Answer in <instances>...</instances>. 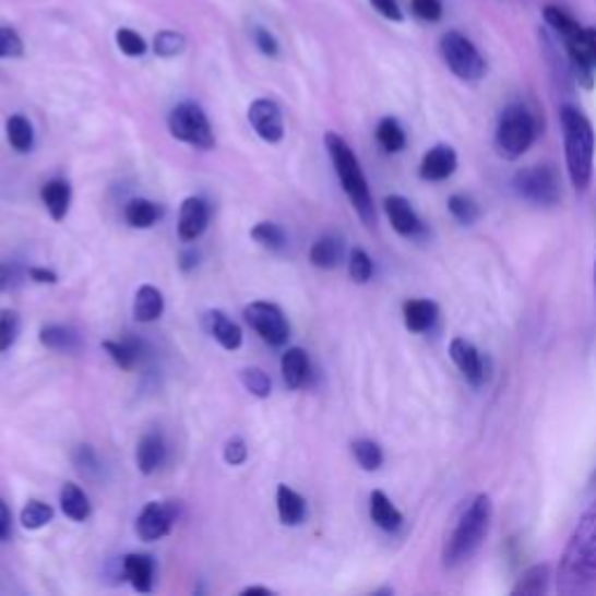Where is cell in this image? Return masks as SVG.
Listing matches in <instances>:
<instances>
[{
    "instance_id": "16",
    "label": "cell",
    "mask_w": 596,
    "mask_h": 596,
    "mask_svg": "<svg viewBox=\"0 0 596 596\" xmlns=\"http://www.w3.org/2000/svg\"><path fill=\"white\" fill-rule=\"evenodd\" d=\"M166 441L162 433L150 431L143 438H140V443L135 448V466L138 470L143 473V476H152V473L159 470L166 462Z\"/></svg>"
},
{
    "instance_id": "21",
    "label": "cell",
    "mask_w": 596,
    "mask_h": 596,
    "mask_svg": "<svg viewBox=\"0 0 596 596\" xmlns=\"http://www.w3.org/2000/svg\"><path fill=\"white\" fill-rule=\"evenodd\" d=\"M279 371H283V380L291 392L301 390L310 376V359H308L306 349L289 347L287 353L283 355V361H279Z\"/></svg>"
},
{
    "instance_id": "35",
    "label": "cell",
    "mask_w": 596,
    "mask_h": 596,
    "mask_svg": "<svg viewBox=\"0 0 596 596\" xmlns=\"http://www.w3.org/2000/svg\"><path fill=\"white\" fill-rule=\"evenodd\" d=\"M543 20H546V24L550 28H555L559 35H562L564 40H571L575 38L577 33H581V24H577L571 14H567L562 8H555V5H546L543 8Z\"/></svg>"
},
{
    "instance_id": "54",
    "label": "cell",
    "mask_w": 596,
    "mask_h": 596,
    "mask_svg": "<svg viewBox=\"0 0 596 596\" xmlns=\"http://www.w3.org/2000/svg\"><path fill=\"white\" fill-rule=\"evenodd\" d=\"M594 291H596V259H594Z\"/></svg>"
},
{
    "instance_id": "50",
    "label": "cell",
    "mask_w": 596,
    "mask_h": 596,
    "mask_svg": "<svg viewBox=\"0 0 596 596\" xmlns=\"http://www.w3.org/2000/svg\"><path fill=\"white\" fill-rule=\"evenodd\" d=\"M28 277L33 279V283H38V285H57L59 283V275L55 271L40 269V266L28 269Z\"/></svg>"
},
{
    "instance_id": "3",
    "label": "cell",
    "mask_w": 596,
    "mask_h": 596,
    "mask_svg": "<svg viewBox=\"0 0 596 596\" xmlns=\"http://www.w3.org/2000/svg\"><path fill=\"white\" fill-rule=\"evenodd\" d=\"M494 503L487 494L473 497V501L466 505L462 513L457 527L452 529L443 546V564L448 569H457L466 564L468 559L480 550V546L487 538L489 524H492Z\"/></svg>"
},
{
    "instance_id": "7",
    "label": "cell",
    "mask_w": 596,
    "mask_h": 596,
    "mask_svg": "<svg viewBox=\"0 0 596 596\" xmlns=\"http://www.w3.org/2000/svg\"><path fill=\"white\" fill-rule=\"evenodd\" d=\"M441 57L450 73L462 82H480L487 75V61L464 33L448 31L441 38Z\"/></svg>"
},
{
    "instance_id": "24",
    "label": "cell",
    "mask_w": 596,
    "mask_h": 596,
    "mask_svg": "<svg viewBox=\"0 0 596 596\" xmlns=\"http://www.w3.org/2000/svg\"><path fill=\"white\" fill-rule=\"evenodd\" d=\"M103 349L110 355V359L121 368V371H133V368L143 361L145 343L133 336H127L121 341H105Z\"/></svg>"
},
{
    "instance_id": "44",
    "label": "cell",
    "mask_w": 596,
    "mask_h": 596,
    "mask_svg": "<svg viewBox=\"0 0 596 596\" xmlns=\"http://www.w3.org/2000/svg\"><path fill=\"white\" fill-rule=\"evenodd\" d=\"M28 277V271L20 264H14V261H5V264H0V294L8 291H16Z\"/></svg>"
},
{
    "instance_id": "36",
    "label": "cell",
    "mask_w": 596,
    "mask_h": 596,
    "mask_svg": "<svg viewBox=\"0 0 596 596\" xmlns=\"http://www.w3.org/2000/svg\"><path fill=\"white\" fill-rule=\"evenodd\" d=\"M187 47V38L180 33V31H162L154 35V43H152V49L156 57L162 59H175L180 57L182 51Z\"/></svg>"
},
{
    "instance_id": "46",
    "label": "cell",
    "mask_w": 596,
    "mask_h": 596,
    "mask_svg": "<svg viewBox=\"0 0 596 596\" xmlns=\"http://www.w3.org/2000/svg\"><path fill=\"white\" fill-rule=\"evenodd\" d=\"M410 10L427 24H436L443 20V0H410Z\"/></svg>"
},
{
    "instance_id": "52",
    "label": "cell",
    "mask_w": 596,
    "mask_h": 596,
    "mask_svg": "<svg viewBox=\"0 0 596 596\" xmlns=\"http://www.w3.org/2000/svg\"><path fill=\"white\" fill-rule=\"evenodd\" d=\"M199 259H201V254H199L196 250H184V252L180 254L178 266H180L182 273H191V271H194V269L199 266Z\"/></svg>"
},
{
    "instance_id": "42",
    "label": "cell",
    "mask_w": 596,
    "mask_h": 596,
    "mask_svg": "<svg viewBox=\"0 0 596 596\" xmlns=\"http://www.w3.org/2000/svg\"><path fill=\"white\" fill-rule=\"evenodd\" d=\"M20 331H22L20 312L0 310V353H8L16 343V338H20Z\"/></svg>"
},
{
    "instance_id": "28",
    "label": "cell",
    "mask_w": 596,
    "mask_h": 596,
    "mask_svg": "<svg viewBox=\"0 0 596 596\" xmlns=\"http://www.w3.org/2000/svg\"><path fill=\"white\" fill-rule=\"evenodd\" d=\"M164 207L150 199H131L124 207V219L131 229H152L162 219Z\"/></svg>"
},
{
    "instance_id": "13",
    "label": "cell",
    "mask_w": 596,
    "mask_h": 596,
    "mask_svg": "<svg viewBox=\"0 0 596 596\" xmlns=\"http://www.w3.org/2000/svg\"><path fill=\"white\" fill-rule=\"evenodd\" d=\"M450 359L460 368V373L473 384V388H480V384L487 380V368H485L480 349L473 343H468L466 338H452Z\"/></svg>"
},
{
    "instance_id": "39",
    "label": "cell",
    "mask_w": 596,
    "mask_h": 596,
    "mask_svg": "<svg viewBox=\"0 0 596 596\" xmlns=\"http://www.w3.org/2000/svg\"><path fill=\"white\" fill-rule=\"evenodd\" d=\"M240 382L245 384V390H248L257 398H269L271 392H273V382H271V378H269V373L264 371V368H257V366L242 368Z\"/></svg>"
},
{
    "instance_id": "48",
    "label": "cell",
    "mask_w": 596,
    "mask_h": 596,
    "mask_svg": "<svg viewBox=\"0 0 596 596\" xmlns=\"http://www.w3.org/2000/svg\"><path fill=\"white\" fill-rule=\"evenodd\" d=\"M248 443L242 441V438L234 436L229 438V441H226L224 445V462L229 464V466H242L245 462H248Z\"/></svg>"
},
{
    "instance_id": "31",
    "label": "cell",
    "mask_w": 596,
    "mask_h": 596,
    "mask_svg": "<svg viewBox=\"0 0 596 596\" xmlns=\"http://www.w3.org/2000/svg\"><path fill=\"white\" fill-rule=\"evenodd\" d=\"M376 140L378 145L388 152V154H398L406 150V131H403V127L398 124V121L394 117H384L380 119V124L376 129Z\"/></svg>"
},
{
    "instance_id": "49",
    "label": "cell",
    "mask_w": 596,
    "mask_h": 596,
    "mask_svg": "<svg viewBox=\"0 0 596 596\" xmlns=\"http://www.w3.org/2000/svg\"><path fill=\"white\" fill-rule=\"evenodd\" d=\"M368 3H371V8L384 16V20H390L394 24L403 22V10L398 5V0H368Z\"/></svg>"
},
{
    "instance_id": "27",
    "label": "cell",
    "mask_w": 596,
    "mask_h": 596,
    "mask_svg": "<svg viewBox=\"0 0 596 596\" xmlns=\"http://www.w3.org/2000/svg\"><path fill=\"white\" fill-rule=\"evenodd\" d=\"M61 511L68 520L73 522H86L92 517V501L82 492V487L75 482H65L59 494Z\"/></svg>"
},
{
    "instance_id": "43",
    "label": "cell",
    "mask_w": 596,
    "mask_h": 596,
    "mask_svg": "<svg viewBox=\"0 0 596 596\" xmlns=\"http://www.w3.org/2000/svg\"><path fill=\"white\" fill-rule=\"evenodd\" d=\"M115 40H117V47L121 55H127L131 59H138V57H145L147 51V43L140 33H135L133 28H119L115 33Z\"/></svg>"
},
{
    "instance_id": "40",
    "label": "cell",
    "mask_w": 596,
    "mask_h": 596,
    "mask_svg": "<svg viewBox=\"0 0 596 596\" xmlns=\"http://www.w3.org/2000/svg\"><path fill=\"white\" fill-rule=\"evenodd\" d=\"M347 273H349V277L355 279L357 285H366L368 279H371L373 273H376L373 259L368 257L366 250L355 248L353 252H349V259H347Z\"/></svg>"
},
{
    "instance_id": "32",
    "label": "cell",
    "mask_w": 596,
    "mask_h": 596,
    "mask_svg": "<svg viewBox=\"0 0 596 596\" xmlns=\"http://www.w3.org/2000/svg\"><path fill=\"white\" fill-rule=\"evenodd\" d=\"M8 143L12 145L14 152L20 154H26L33 150V143H35V131H33V124L24 117V115H12L8 119Z\"/></svg>"
},
{
    "instance_id": "37",
    "label": "cell",
    "mask_w": 596,
    "mask_h": 596,
    "mask_svg": "<svg viewBox=\"0 0 596 596\" xmlns=\"http://www.w3.org/2000/svg\"><path fill=\"white\" fill-rule=\"evenodd\" d=\"M73 464H75L78 473H80V476H82L84 480H92V482L100 480V476H103V464H100L98 454L94 452L92 445H80V448L73 452Z\"/></svg>"
},
{
    "instance_id": "47",
    "label": "cell",
    "mask_w": 596,
    "mask_h": 596,
    "mask_svg": "<svg viewBox=\"0 0 596 596\" xmlns=\"http://www.w3.org/2000/svg\"><path fill=\"white\" fill-rule=\"evenodd\" d=\"M252 40H254V45H257V49L261 51V55L271 57V59H277V55H279V43H277V38H275V35H273L269 28H264V26H254V28H252Z\"/></svg>"
},
{
    "instance_id": "30",
    "label": "cell",
    "mask_w": 596,
    "mask_h": 596,
    "mask_svg": "<svg viewBox=\"0 0 596 596\" xmlns=\"http://www.w3.org/2000/svg\"><path fill=\"white\" fill-rule=\"evenodd\" d=\"M40 343L55 353H75L82 345L80 333L63 324H47L40 329Z\"/></svg>"
},
{
    "instance_id": "20",
    "label": "cell",
    "mask_w": 596,
    "mask_h": 596,
    "mask_svg": "<svg viewBox=\"0 0 596 596\" xmlns=\"http://www.w3.org/2000/svg\"><path fill=\"white\" fill-rule=\"evenodd\" d=\"M121 571H124L127 581L133 585L135 592L150 594L154 587V559L150 555H127L121 562Z\"/></svg>"
},
{
    "instance_id": "9",
    "label": "cell",
    "mask_w": 596,
    "mask_h": 596,
    "mask_svg": "<svg viewBox=\"0 0 596 596\" xmlns=\"http://www.w3.org/2000/svg\"><path fill=\"white\" fill-rule=\"evenodd\" d=\"M245 322H248L261 341H266L273 347H283L289 341V322L285 312L279 310L275 303L269 301H254L242 312Z\"/></svg>"
},
{
    "instance_id": "17",
    "label": "cell",
    "mask_w": 596,
    "mask_h": 596,
    "mask_svg": "<svg viewBox=\"0 0 596 596\" xmlns=\"http://www.w3.org/2000/svg\"><path fill=\"white\" fill-rule=\"evenodd\" d=\"M345 259V240L338 234H324L312 242L310 264L320 271H333Z\"/></svg>"
},
{
    "instance_id": "14",
    "label": "cell",
    "mask_w": 596,
    "mask_h": 596,
    "mask_svg": "<svg viewBox=\"0 0 596 596\" xmlns=\"http://www.w3.org/2000/svg\"><path fill=\"white\" fill-rule=\"evenodd\" d=\"M210 222V205L201 196H189L180 205V222H178V236L182 242L199 240Z\"/></svg>"
},
{
    "instance_id": "29",
    "label": "cell",
    "mask_w": 596,
    "mask_h": 596,
    "mask_svg": "<svg viewBox=\"0 0 596 596\" xmlns=\"http://www.w3.org/2000/svg\"><path fill=\"white\" fill-rule=\"evenodd\" d=\"M550 581H552L550 564H534L532 569H527V571H524L517 577V583L511 589V594L513 596H540V594H548Z\"/></svg>"
},
{
    "instance_id": "55",
    "label": "cell",
    "mask_w": 596,
    "mask_h": 596,
    "mask_svg": "<svg viewBox=\"0 0 596 596\" xmlns=\"http://www.w3.org/2000/svg\"><path fill=\"white\" fill-rule=\"evenodd\" d=\"M589 485H592V487H596V470H594V476H592V480H589Z\"/></svg>"
},
{
    "instance_id": "1",
    "label": "cell",
    "mask_w": 596,
    "mask_h": 596,
    "mask_svg": "<svg viewBox=\"0 0 596 596\" xmlns=\"http://www.w3.org/2000/svg\"><path fill=\"white\" fill-rule=\"evenodd\" d=\"M557 592L587 596L596 592V501L577 520L557 567Z\"/></svg>"
},
{
    "instance_id": "38",
    "label": "cell",
    "mask_w": 596,
    "mask_h": 596,
    "mask_svg": "<svg viewBox=\"0 0 596 596\" xmlns=\"http://www.w3.org/2000/svg\"><path fill=\"white\" fill-rule=\"evenodd\" d=\"M353 454L357 464L363 468V470H378L384 462V454H382V448L371 441V438H359V441L353 443Z\"/></svg>"
},
{
    "instance_id": "15",
    "label": "cell",
    "mask_w": 596,
    "mask_h": 596,
    "mask_svg": "<svg viewBox=\"0 0 596 596\" xmlns=\"http://www.w3.org/2000/svg\"><path fill=\"white\" fill-rule=\"evenodd\" d=\"M457 152L450 145H436L425 156L422 164H419V178L425 182H443L452 178L454 170H457Z\"/></svg>"
},
{
    "instance_id": "45",
    "label": "cell",
    "mask_w": 596,
    "mask_h": 596,
    "mask_svg": "<svg viewBox=\"0 0 596 596\" xmlns=\"http://www.w3.org/2000/svg\"><path fill=\"white\" fill-rule=\"evenodd\" d=\"M24 40L12 26H0V59H22Z\"/></svg>"
},
{
    "instance_id": "25",
    "label": "cell",
    "mask_w": 596,
    "mask_h": 596,
    "mask_svg": "<svg viewBox=\"0 0 596 596\" xmlns=\"http://www.w3.org/2000/svg\"><path fill=\"white\" fill-rule=\"evenodd\" d=\"M308 513L306 499L291 489L289 485H279L277 487V515L279 522L285 524V527H298V524H303Z\"/></svg>"
},
{
    "instance_id": "53",
    "label": "cell",
    "mask_w": 596,
    "mask_h": 596,
    "mask_svg": "<svg viewBox=\"0 0 596 596\" xmlns=\"http://www.w3.org/2000/svg\"><path fill=\"white\" fill-rule=\"evenodd\" d=\"M240 594H242V596H271V594H273V589H269V587H259V585H252V587H245Z\"/></svg>"
},
{
    "instance_id": "33",
    "label": "cell",
    "mask_w": 596,
    "mask_h": 596,
    "mask_svg": "<svg viewBox=\"0 0 596 596\" xmlns=\"http://www.w3.org/2000/svg\"><path fill=\"white\" fill-rule=\"evenodd\" d=\"M250 236H252L254 242L261 245V248H266L271 252L285 250V245H287L285 229L279 224H273V222H259Z\"/></svg>"
},
{
    "instance_id": "51",
    "label": "cell",
    "mask_w": 596,
    "mask_h": 596,
    "mask_svg": "<svg viewBox=\"0 0 596 596\" xmlns=\"http://www.w3.org/2000/svg\"><path fill=\"white\" fill-rule=\"evenodd\" d=\"M12 536V513L8 503L0 499V540H10Z\"/></svg>"
},
{
    "instance_id": "2",
    "label": "cell",
    "mask_w": 596,
    "mask_h": 596,
    "mask_svg": "<svg viewBox=\"0 0 596 596\" xmlns=\"http://www.w3.org/2000/svg\"><path fill=\"white\" fill-rule=\"evenodd\" d=\"M559 121H562L569 180L575 191H585L592 182V172H594V152H596L594 127L587 119V115L573 108V105H564L562 112H559Z\"/></svg>"
},
{
    "instance_id": "22",
    "label": "cell",
    "mask_w": 596,
    "mask_h": 596,
    "mask_svg": "<svg viewBox=\"0 0 596 596\" xmlns=\"http://www.w3.org/2000/svg\"><path fill=\"white\" fill-rule=\"evenodd\" d=\"M207 329H210V336H213L224 349H229V353L240 349L242 329L226 312L222 310L207 312Z\"/></svg>"
},
{
    "instance_id": "18",
    "label": "cell",
    "mask_w": 596,
    "mask_h": 596,
    "mask_svg": "<svg viewBox=\"0 0 596 596\" xmlns=\"http://www.w3.org/2000/svg\"><path fill=\"white\" fill-rule=\"evenodd\" d=\"M438 306L429 298H410V301L403 303V324L413 333H427L438 322Z\"/></svg>"
},
{
    "instance_id": "10",
    "label": "cell",
    "mask_w": 596,
    "mask_h": 596,
    "mask_svg": "<svg viewBox=\"0 0 596 596\" xmlns=\"http://www.w3.org/2000/svg\"><path fill=\"white\" fill-rule=\"evenodd\" d=\"M248 119H250L252 129L257 131V135L264 140V143L277 145L279 140L285 138L283 110H279V105L275 100H269V98L252 100L250 110H248Z\"/></svg>"
},
{
    "instance_id": "26",
    "label": "cell",
    "mask_w": 596,
    "mask_h": 596,
    "mask_svg": "<svg viewBox=\"0 0 596 596\" xmlns=\"http://www.w3.org/2000/svg\"><path fill=\"white\" fill-rule=\"evenodd\" d=\"M368 511H371V520L376 522V527L382 532H398L403 524V513L392 503V499L382 492V489H376L371 494V501H368Z\"/></svg>"
},
{
    "instance_id": "23",
    "label": "cell",
    "mask_w": 596,
    "mask_h": 596,
    "mask_svg": "<svg viewBox=\"0 0 596 596\" xmlns=\"http://www.w3.org/2000/svg\"><path fill=\"white\" fill-rule=\"evenodd\" d=\"M164 308H166L164 294L156 287L143 285L135 291V298H133V318H135V322L152 324V322H156L162 318Z\"/></svg>"
},
{
    "instance_id": "6",
    "label": "cell",
    "mask_w": 596,
    "mask_h": 596,
    "mask_svg": "<svg viewBox=\"0 0 596 596\" xmlns=\"http://www.w3.org/2000/svg\"><path fill=\"white\" fill-rule=\"evenodd\" d=\"M168 131L175 140H180V143L196 150L215 147V133H213V127H210V119L203 112L201 105L194 100H184L180 105H175L168 115Z\"/></svg>"
},
{
    "instance_id": "4",
    "label": "cell",
    "mask_w": 596,
    "mask_h": 596,
    "mask_svg": "<svg viewBox=\"0 0 596 596\" xmlns=\"http://www.w3.org/2000/svg\"><path fill=\"white\" fill-rule=\"evenodd\" d=\"M324 145L331 156L333 168H336L341 187L347 194L349 203H353V207H355V213L359 215V219L366 226H373L376 224V203H373L371 187H368V180L361 170L357 154L338 133H333V131H329L324 135Z\"/></svg>"
},
{
    "instance_id": "11",
    "label": "cell",
    "mask_w": 596,
    "mask_h": 596,
    "mask_svg": "<svg viewBox=\"0 0 596 596\" xmlns=\"http://www.w3.org/2000/svg\"><path fill=\"white\" fill-rule=\"evenodd\" d=\"M172 524H175L172 505L152 501L143 508V511H140L135 520V534L140 536V540L154 543V540L166 538L172 529Z\"/></svg>"
},
{
    "instance_id": "41",
    "label": "cell",
    "mask_w": 596,
    "mask_h": 596,
    "mask_svg": "<svg viewBox=\"0 0 596 596\" xmlns=\"http://www.w3.org/2000/svg\"><path fill=\"white\" fill-rule=\"evenodd\" d=\"M448 210H450V215H452L454 219H457L460 224H464V226L476 224L478 217H480V207H478V203L473 201V199H468V196H464V194H454V196H450Z\"/></svg>"
},
{
    "instance_id": "34",
    "label": "cell",
    "mask_w": 596,
    "mask_h": 596,
    "mask_svg": "<svg viewBox=\"0 0 596 596\" xmlns=\"http://www.w3.org/2000/svg\"><path fill=\"white\" fill-rule=\"evenodd\" d=\"M51 520H55V508H51L49 503L38 501V499H31L24 505V511H22V527L24 529L38 532V529L47 527Z\"/></svg>"
},
{
    "instance_id": "19",
    "label": "cell",
    "mask_w": 596,
    "mask_h": 596,
    "mask_svg": "<svg viewBox=\"0 0 596 596\" xmlns=\"http://www.w3.org/2000/svg\"><path fill=\"white\" fill-rule=\"evenodd\" d=\"M40 199H43V205L47 207L49 217L55 222H63L68 217L70 203H73V187H70V182L63 178L49 180L40 189Z\"/></svg>"
},
{
    "instance_id": "12",
    "label": "cell",
    "mask_w": 596,
    "mask_h": 596,
    "mask_svg": "<svg viewBox=\"0 0 596 596\" xmlns=\"http://www.w3.org/2000/svg\"><path fill=\"white\" fill-rule=\"evenodd\" d=\"M384 213H388L392 229L403 238L417 240V238H422L427 234L425 222L419 219V215L415 213L408 199H403L398 194L388 196V199H384Z\"/></svg>"
},
{
    "instance_id": "5",
    "label": "cell",
    "mask_w": 596,
    "mask_h": 596,
    "mask_svg": "<svg viewBox=\"0 0 596 596\" xmlns=\"http://www.w3.org/2000/svg\"><path fill=\"white\" fill-rule=\"evenodd\" d=\"M538 135V124L536 117L524 108V105H511L505 108L499 127H497V150L508 162L520 159L522 154H527V150L534 145V140Z\"/></svg>"
},
{
    "instance_id": "8",
    "label": "cell",
    "mask_w": 596,
    "mask_h": 596,
    "mask_svg": "<svg viewBox=\"0 0 596 596\" xmlns=\"http://www.w3.org/2000/svg\"><path fill=\"white\" fill-rule=\"evenodd\" d=\"M513 191L536 207H555L562 201L559 175L550 166H527L513 175Z\"/></svg>"
}]
</instances>
